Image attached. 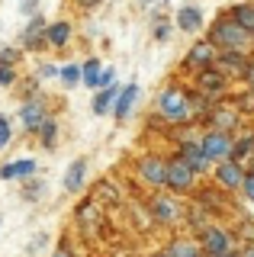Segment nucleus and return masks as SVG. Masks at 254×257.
Wrapping results in <instances>:
<instances>
[{
  "label": "nucleus",
  "instance_id": "41",
  "mask_svg": "<svg viewBox=\"0 0 254 257\" xmlns=\"http://www.w3.org/2000/svg\"><path fill=\"white\" fill-rule=\"evenodd\" d=\"M222 257H241V254H235V251H228V254H222Z\"/></svg>",
  "mask_w": 254,
  "mask_h": 257
},
{
  "label": "nucleus",
  "instance_id": "27",
  "mask_svg": "<svg viewBox=\"0 0 254 257\" xmlns=\"http://www.w3.org/2000/svg\"><path fill=\"white\" fill-rule=\"evenodd\" d=\"M228 106L232 109H238V112H254V90H248V93H241V96H232V100H228Z\"/></svg>",
  "mask_w": 254,
  "mask_h": 257
},
{
  "label": "nucleus",
  "instance_id": "23",
  "mask_svg": "<svg viewBox=\"0 0 254 257\" xmlns=\"http://www.w3.org/2000/svg\"><path fill=\"white\" fill-rule=\"evenodd\" d=\"M100 71H103V68H100V61H97V58H90L87 64H81V84H87V87L93 90V87H97Z\"/></svg>",
  "mask_w": 254,
  "mask_h": 257
},
{
  "label": "nucleus",
  "instance_id": "19",
  "mask_svg": "<svg viewBox=\"0 0 254 257\" xmlns=\"http://www.w3.org/2000/svg\"><path fill=\"white\" fill-rule=\"evenodd\" d=\"M36 174V161L33 158H23V161H13V164H4L0 167V180H23V177H33Z\"/></svg>",
  "mask_w": 254,
  "mask_h": 257
},
{
  "label": "nucleus",
  "instance_id": "20",
  "mask_svg": "<svg viewBox=\"0 0 254 257\" xmlns=\"http://www.w3.org/2000/svg\"><path fill=\"white\" fill-rule=\"evenodd\" d=\"M228 16H232L244 32H251V36H254V0H251V4H235L232 10H228Z\"/></svg>",
  "mask_w": 254,
  "mask_h": 257
},
{
  "label": "nucleus",
  "instance_id": "16",
  "mask_svg": "<svg viewBox=\"0 0 254 257\" xmlns=\"http://www.w3.org/2000/svg\"><path fill=\"white\" fill-rule=\"evenodd\" d=\"M84 177H87V161L84 158H74L68 164V171H65V180H61V187H65L68 193H77L84 187Z\"/></svg>",
  "mask_w": 254,
  "mask_h": 257
},
{
  "label": "nucleus",
  "instance_id": "22",
  "mask_svg": "<svg viewBox=\"0 0 254 257\" xmlns=\"http://www.w3.org/2000/svg\"><path fill=\"white\" fill-rule=\"evenodd\" d=\"M161 257H203V251H200V244H196V241L177 238V241H174V244H171Z\"/></svg>",
  "mask_w": 254,
  "mask_h": 257
},
{
  "label": "nucleus",
  "instance_id": "30",
  "mask_svg": "<svg viewBox=\"0 0 254 257\" xmlns=\"http://www.w3.org/2000/svg\"><path fill=\"white\" fill-rule=\"evenodd\" d=\"M10 135H13V132H10V119H7L4 112H0V151L7 148V142H10Z\"/></svg>",
  "mask_w": 254,
  "mask_h": 257
},
{
  "label": "nucleus",
  "instance_id": "39",
  "mask_svg": "<svg viewBox=\"0 0 254 257\" xmlns=\"http://www.w3.org/2000/svg\"><path fill=\"white\" fill-rule=\"evenodd\" d=\"M55 74H58V68H52V64H45V68H42V77H55Z\"/></svg>",
  "mask_w": 254,
  "mask_h": 257
},
{
  "label": "nucleus",
  "instance_id": "7",
  "mask_svg": "<svg viewBox=\"0 0 254 257\" xmlns=\"http://www.w3.org/2000/svg\"><path fill=\"white\" fill-rule=\"evenodd\" d=\"M136 174H139L142 183L164 187V180H168V161H161V158H155V155H145V158H139Z\"/></svg>",
  "mask_w": 254,
  "mask_h": 257
},
{
  "label": "nucleus",
  "instance_id": "8",
  "mask_svg": "<svg viewBox=\"0 0 254 257\" xmlns=\"http://www.w3.org/2000/svg\"><path fill=\"white\" fill-rule=\"evenodd\" d=\"M216 55H219V48L209 42V39H200L190 52L184 55V68L190 71H203V68H212L216 64Z\"/></svg>",
  "mask_w": 254,
  "mask_h": 257
},
{
  "label": "nucleus",
  "instance_id": "40",
  "mask_svg": "<svg viewBox=\"0 0 254 257\" xmlns=\"http://www.w3.org/2000/svg\"><path fill=\"white\" fill-rule=\"evenodd\" d=\"M241 257H254V244H248V247H244V251H241Z\"/></svg>",
  "mask_w": 254,
  "mask_h": 257
},
{
  "label": "nucleus",
  "instance_id": "31",
  "mask_svg": "<svg viewBox=\"0 0 254 257\" xmlns=\"http://www.w3.org/2000/svg\"><path fill=\"white\" fill-rule=\"evenodd\" d=\"M0 61H4V64H17L20 52H17V48H0Z\"/></svg>",
  "mask_w": 254,
  "mask_h": 257
},
{
  "label": "nucleus",
  "instance_id": "25",
  "mask_svg": "<svg viewBox=\"0 0 254 257\" xmlns=\"http://www.w3.org/2000/svg\"><path fill=\"white\" fill-rule=\"evenodd\" d=\"M58 77L65 87H77L81 84V68L77 64H65V68H58Z\"/></svg>",
  "mask_w": 254,
  "mask_h": 257
},
{
  "label": "nucleus",
  "instance_id": "13",
  "mask_svg": "<svg viewBox=\"0 0 254 257\" xmlns=\"http://www.w3.org/2000/svg\"><path fill=\"white\" fill-rule=\"evenodd\" d=\"M45 32H49V23H45L42 16H33V20H29V26L23 29V48H29V52H39L42 45H49Z\"/></svg>",
  "mask_w": 254,
  "mask_h": 257
},
{
  "label": "nucleus",
  "instance_id": "32",
  "mask_svg": "<svg viewBox=\"0 0 254 257\" xmlns=\"http://www.w3.org/2000/svg\"><path fill=\"white\" fill-rule=\"evenodd\" d=\"M241 190H244V196L254 203V171L251 174H244V180H241Z\"/></svg>",
  "mask_w": 254,
  "mask_h": 257
},
{
  "label": "nucleus",
  "instance_id": "9",
  "mask_svg": "<svg viewBox=\"0 0 254 257\" xmlns=\"http://www.w3.org/2000/svg\"><path fill=\"white\" fill-rule=\"evenodd\" d=\"M196 87H200V96H222L228 90V77L222 74V71H216V68H203L200 74H196Z\"/></svg>",
  "mask_w": 254,
  "mask_h": 257
},
{
  "label": "nucleus",
  "instance_id": "11",
  "mask_svg": "<svg viewBox=\"0 0 254 257\" xmlns=\"http://www.w3.org/2000/svg\"><path fill=\"white\" fill-rule=\"evenodd\" d=\"M241 180H244V167L238 164V161H222L216 167V183L219 190H241Z\"/></svg>",
  "mask_w": 254,
  "mask_h": 257
},
{
  "label": "nucleus",
  "instance_id": "15",
  "mask_svg": "<svg viewBox=\"0 0 254 257\" xmlns=\"http://www.w3.org/2000/svg\"><path fill=\"white\" fill-rule=\"evenodd\" d=\"M136 100H139V84H125L122 90H119V96H116V103H113V109H109V112H113L119 122H122V119H129Z\"/></svg>",
  "mask_w": 254,
  "mask_h": 257
},
{
  "label": "nucleus",
  "instance_id": "43",
  "mask_svg": "<svg viewBox=\"0 0 254 257\" xmlns=\"http://www.w3.org/2000/svg\"><path fill=\"white\" fill-rule=\"evenodd\" d=\"M203 257H206V254H203Z\"/></svg>",
  "mask_w": 254,
  "mask_h": 257
},
{
  "label": "nucleus",
  "instance_id": "24",
  "mask_svg": "<svg viewBox=\"0 0 254 257\" xmlns=\"http://www.w3.org/2000/svg\"><path fill=\"white\" fill-rule=\"evenodd\" d=\"M251 155H254V135H244L241 142L232 145V161H238V164H241L244 158H251Z\"/></svg>",
  "mask_w": 254,
  "mask_h": 257
},
{
  "label": "nucleus",
  "instance_id": "18",
  "mask_svg": "<svg viewBox=\"0 0 254 257\" xmlns=\"http://www.w3.org/2000/svg\"><path fill=\"white\" fill-rule=\"evenodd\" d=\"M116 96H119V87H116V84H109V87H103V90H97V93H93V103H90L93 116H106V112L113 109Z\"/></svg>",
  "mask_w": 254,
  "mask_h": 257
},
{
  "label": "nucleus",
  "instance_id": "3",
  "mask_svg": "<svg viewBox=\"0 0 254 257\" xmlns=\"http://www.w3.org/2000/svg\"><path fill=\"white\" fill-rule=\"evenodd\" d=\"M152 215L161 225H180L187 219V206L180 203L174 193H161V196L152 199Z\"/></svg>",
  "mask_w": 254,
  "mask_h": 257
},
{
  "label": "nucleus",
  "instance_id": "4",
  "mask_svg": "<svg viewBox=\"0 0 254 257\" xmlns=\"http://www.w3.org/2000/svg\"><path fill=\"white\" fill-rule=\"evenodd\" d=\"M193 183H196V174L190 171V167H187L177 155H174V158L168 161V180H164V187H168L174 196H177V193H190V190H193Z\"/></svg>",
  "mask_w": 254,
  "mask_h": 257
},
{
  "label": "nucleus",
  "instance_id": "35",
  "mask_svg": "<svg viewBox=\"0 0 254 257\" xmlns=\"http://www.w3.org/2000/svg\"><path fill=\"white\" fill-rule=\"evenodd\" d=\"M55 257H74V251H71V244H68V241H61V244L55 247Z\"/></svg>",
  "mask_w": 254,
  "mask_h": 257
},
{
  "label": "nucleus",
  "instance_id": "42",
  "mask_svg": "<svg viewBox=\"0 0 254 257\" xmlns=\"http://www.w3.org/2000/svg\"><path fill=\"white\" fill-rule=\"evenodd\" d=\"M145 4H158V0H145Z\"/></svg>",
  "mask_w": 254,
  "mask_h": 257
},
{
  "label": "nucleus",
  "instance_id": "37",
  "mask_svg": "<svg viewBox=\"0 0 254 257\" xmlns=\"http://www.w3.org/2000/svg\"><path fill=\"white\" fill-rule=\"evenodd\" d=\"M241 235L251 238V244H254V222H241Z\"/></svg>",
  "mask_w": 254,
  "mask_h": 257
},
{
  "label": "nucleus",
  "instance_id": "36",
  "mask_svg": "<svg viewBox=\"0 0 254 257\" xmlns=\"http://www.w3.org/2000/svg\"><path fill=\"white\" fill-rule=\"evenodd\" d=\"M244 84H248V90H254V61H248V68H244Z\"/></svg>",
  "mask_w": 254,
  "mask_h": 257
},
{
  "label": "nucleus",
  "instance_id": "5",
  "mask_svg": "<svg viewBox=\"0 0 254 257\" xmlns=\"http://www.w3.org/2000/svg\"><path fill=\"white\" fill-rule=\"evenodd\" d=\"M200 251L206 257H222L232 251V231L219 228V225H209V228L200 235Z\"/></svg>",
  "mask_w": 254,
  "mask_h": 257
},
{
  "label": "nucleus",
  "instance_id": "6",
  "mask_svg": "<svg viewBox=\"0 0 254 257\" xmlns=\"http://www.w3.org/2000/svg\"><path fill=\"white\" fill-rule=\"evenodd\" d=\"M200 145H203V155L209 158V161H216V164H222V161H228L232 158V135L228 132H206L203 139H200Z\"/></svg>",
  "mask_w": 254,
  "mask_h": 257
},
{
  "label": "nucleus",
  "instance_id": "14",
  "mask_svg": "<svg viewBox=\"0 0 254 257\" xmlns=\"http://www.w3.org/2000/svg\"><path fill=\"white\" fill-rule=\"evenodd\" d=\"M45 103L42 100H26L20 106V122H23V128H26V132H39V125L45 122Z\"/></svg>",
  "mask_w": 254,
  "mask_h": 257
},
{
  "label": "nucleus",
  "instance_id": "10",
  "mask_svg": "<svg viewBox=\"0 0 254 257\" xmlns=\"http://www.w3.org/2000/svg\"><path fill=\"white\" fill-rule=\"evenodd\" d=\"M177 158L184 161V164L190 167L193 174H203L206 167H209V158L203 155V145H200V139H190V142H180V148H177Z\"/></svg>",
  "mask_w": 254,
  "mask_h": 257
},
{
  "label": "nucleus",
  "instance_id": "34",
  "mask_svg": "<svg viewBox=\"0 0 254 257\" xmlns=\"http://www.w3.org/2000/svg\"><path fill=\"white\" fill-rule=\"evenodd\" d=\"M168 32H171V23H168V20H158V29H155V36L164 42V39H168Z\"/></svg>",
  "mask_w": 254,
  "mask_h": 257
},
{
  "label": "nucleus",
  "instance_id": "2",
  "mask_svg": "<svg viewBox=\"0 0 254 257\" xmlns=\"http://www.w3.org/2000/svg\"><path fill=\"white\" fill-rule=\"evenodd\" d=\"M158 112L168 122H187L193 116V96L184 87H164L161 96H158Z\"/></svg>",
  "mask_w": 254,
  "mask_h": 257
},
{
  "label": "nucleus",
  "instance_id": "1",
  "mask_svg": "<svg viewBox=\"0 0 254 257\" xmlns=\"http://www.w3.org/2000/svg\"><path fill=\"white\" fill-rule=\"evenodd\" d=\"M206 39H209L219 52H238V55H244V58L254 52V36L244 32L232 16H225V13L209 26V36H206Z\"/></svg>",
  "mask_w": 254,
  "mask_h": 257
},
{
  "label": "nucleus",
  "instance_id": "28",
  "mask_svg": "<svg viewBox=\"0 0 254 257\" xmlns=\"http://www.w3.org/2000/svg\"><path fill=\"white\" fill-rule=\"evenodd\" d=\"M13 84H17V64L0 61V87H13Z\"/></svg>",
  "mask_w": 254,
  "mask_h": 257
},
{
  "label": "nucleus",
  "instance_id": "12",
  "mask_svg": "<svg viewBox=\"0 0 254 257\" xmlns=\"http://www.w3.org/2000/svg\"><path fill=\"white\" fill-rule=\"evenodd\" d=\"M238 119H241V112L232 109L228 103L209 106V125H212V132H232V128H238Z\"/></svg>",
  "mask_w": 254,
  "mask_h": 257
},
{
  "label": "nucleus",
  "instance_id": "29",
  "mask_svg": "<svg viewBox=\"0 0 254 257\" xmlns=\"http://www.w3.org/2000/svg\"><path fill=\"white\" fill-rule=\"evenodd\" d=\"M109 84H116V71H113V68H103V71H100V77H97V87H93V90H103V87H109Z\"/></svg>",
  "mask_w": 254,
  "mask_h": 257
},
{
  "label": "nucleus",
  "instance_id": "38",
  "mask_svg": "<svg viewBox=\"0 0 254 257\" xmlns=\"http://www.w3.org/2000/svg\"><path fill=\"white\" fill-rule=\"evenodd\" d=\"M77 4H81L84 10H93V7H100V0H77Z\"/></svg>",
  "mask_w": 254,
  "mask_h": 257
},
{
  "label": "nucleus",
  "instance_id": "21",
  "mask_svg": "<svg viewBox=\"0 0 254 257\" xmlns=\"http://www.w3.org/2000/svg\"><path fill=\"white\" fill-rule=\"evenodd\" d=\"M45 39H49V45L55 48H65L71 42V23H49V32H45Z\"/></svg>",
  "mask_w": 254,
  "mask_h": 257
},
{
  "label": "nucleus",
  "instance_id": "33",
  "mask_svg": "<svg viewBox=\"0 0 254 257\" xmlns=\"http://www.w3.org/2000/svg\"><path fill=\"white\" fill-rule=\"evenodd\" d=\"M36 7H39V0H20V13H26V16H36Z\"/></svg>",
  "mask_w": 254,
  "mask_h": 257
},
{
  "label": "nucleus",
  "instance_id": "17",
  "mask_svg": "<svg viewBox=\"0 0 254 257\" xmlns=\"http://www.w3.org/2000/svg\"><path fill=\"white\" fill-rule=\"evenodd\" d=\"M177 26H180V32H200L203 10H200V7H193V4H184L177 10Z\"/></svg>",
  "mask_w": 254,
  "mask_h": 257
},
{
  "label": "nucleus",
  "instance_id": "26",
  "mask_svg": "<svg viewBox=\"0 0 254 257\" xmlns=\"http://www.w3.org/2000/svg\"><path fill=\"white\" fill-rule=\"evenodd\" d=\"M39 135H42V145H45V148H52L55 139H58V122H55V119H45V122L39 125Z\"/></svg>",
  "mask_w": 254,
  "mask_h": 257
}]
</instances>
